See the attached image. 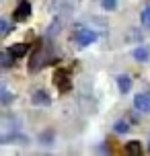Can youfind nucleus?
Here are the masks:
<instances>
[{
    "label": "nucleus",
    "mask_w": 150,
    "mask_h": 156,
    "mask_svg": "<svg viewBox=\"0 0 150 156\" xmlns=\"http://www.w3.org/2000/svg\"><path fill=\"white\" fill-rule=\"evenodd\" d=\"M54 84L58 86L60 93H68L72 88V80H70V72L68 70H58L54 74Z\"/></svg>",
    "instance_id": "1"
},
{
    "label": "nucleus",
    "mask_w": 150,
    "mask_h": 156,
    "mask_svg": "<svg viewBox=\"0 0 150 156\" xmlns=\"http://www.w3.org/2000/svg\"><path fill=\"white\" fill-rule=\"evenodd\" d=\"M97 41V33L93 29H78L76 31V43L78 47H87L91 43H95Z\"/></svg>",
    "instance_id": "2"
},
{
    "label": "nucleus",
    "mask_w": 150,
    "mask_h": 156,
    "mask_svg": "<svg viewBox=\"0 0 150 156\" xmlns=\"http://www.w3.org/2000/svg\"><path fill=\"white\" fill-rule=\"evenodd\" d=\"M43 64H49L48 62V55L43 54V49H41V47H37V49L33 51L31 60H29V70H31V72H37Z\"/></svg>",
    "instance_id": "3"
},
{
    "label": "nucleus",
    "mask_w": 150,
    "mask_h": 156,
    "mask_svg": "<svg viewBox=\"0 0 150 156\" xmlns=\"http://www.w3.org/2000/svg\"><path fill=\"white\" fill-rule=\"evenodd\" d=\"M31 16V2H27V0H21L15 8V21L16 23H23Z\"/></svg>",
    "instance_id": "4"
},
{
    "label": "nucleus",
    "mask_w": 150,
    "mask_h": 156,
    "mask_svg": "<svg viewBox=\"0 0 150 156\" xmlns=\"http://www.w3.org/2000/svg\"><path fill=\"white\" fill-rule=\"evenodd\" d=\"M134 107L140 113H150V93H140L134 97Z\"/></svg>",
    "instance_id": "5"
},
{
    "label": "nucleus",
    "mask_w": 150,
    "mask_h": 156,
    "mask_svg": "<svg viewBox=\"0 0 150 156\" xmlns=\"http://www.w3.org/2000/svg\"><path fill=\"white\" fill-rule=\"evenodd\" d=\"M29 138L27 136H21V133H6V136H0V146L2 144H27Z\"/></svg>",
    "instance_id": "6"
},
{
    "label": "nucleus",
    "mask_w": 150,
    "mask_h": 156,
    "mask_svg": "<svg viewBox=\"0 0 150 156\" xmlns=\"http://www.w3.org/2000/svg\"><path fill=\"white\" fill-rule=\"evenodd\" d=\"M31 101L33 105H39V107H48L49 103H52V99H49V94L43 90V88H39V90H35V93L31 94Z\"/></svg>",
    "instance_id": "7"
},
{
    "label": "nucleus",
    "mask_w": 150,
    "mask_h": 156,
    "mask_svg": "<svg viewBox=\"0 0 150 156\" xmlns=\"http://www.w3.org/2000/svg\"><path fill=\"white\" fill-rule=\"evenodd\" d=\"M117 86H119V93H121V94H127V93H130V88H132V78L126 76V74L117 76Z\"/></svg>",
    "instance_id": "8"
},
{
    "label": "nucleus",
    "mask_w": 150,
    "mask_h": 156,
    "mask_svg": "<svg viewBox=\"0 0 150 156\" xmlns=\"http://www.w3.org/2000/svg\"><path fill=\"white\" fill-rule=\"evenodd\" d=\"M8 51L15 55V58H23V55H27V51H29V45H27V43H15V45L8 47Z\"/></svg>",
    "instance_id": "9"
},
{
    "label": "nucleus",
    "mask_w": 150,
    "mask_h": 156,
    "mask_svg": "<svg viewBox=\"0 0 150 156\" xmlns=\"http://www.w3.org/2000/svg\"><path fill=\"white\" fill-rule=\"evenodd\" d=\"M134 58L138 60V62H148V58H150V49L146 45H140V47H136L134 49Z\"/></svg>",
    "instance_id": "10"
},
{
    "label": "nucleus",
    "mask_w": 150,
    "mask_h": 156,
    "mask_svg": "<svg viewBox=\"0 0 150 156\" xmlns=\"http://www.w3.org/2000/svg\"><path fill=\"white\" fill-rule=\"evenodd\" d=\"M126 152H127V154H132V156H140V154H142V144H140L138 140L127 142V144H126Z\"/></svg>",
    "instance_id": "11"
},
{
    "label": "nucleus",
    "mask_w": 150,
    "mask_h": 156,
    "mask_svg": "<svg viewBox=\"0 0 150 156\" xmlns=\"http://www.w3.org/2000/svg\"><path fill=\"white\" fill-rule=\"evenodd\" d=\"M15 55L10 54V51H0V66H2V68H10V66H12V64H15Z\"/></svg>",
    "instance_id": "12"
},
{
    "label": "nucleus",
    "mask_w": 150,
    "mask_h": 156,
    "mask_svg": "<svg viewBox=\"0 0 150 156\" xmlns=\"http://www.w3.org/2000/svg\"><path fill=\"white\" fill-rule=\"evenodd\" d=\"M113 129H115V133H127V132H130V123L123 121V119H119V121H115Z\"/></svg>",
    "instance_id": "13"
},
{
    "label": "nucleus",
    "mask_w": 150,
    "mask_h": 156,
    "mask_svg": "<svg viewBox=\"0 0 150 156\" xmlns=\"http://www.w3.org/2000/svg\"><path fill=\"white\" fill-rule=\"evenodd\" d=\"M39 142L43 146H52V144H54V132H52V129H49V132H43L39 136Z\"/></svg>",
    "instance_id": "14"
},
{
    "label": "nucleus",
    "mask_w": 150,
    "mask_h": 156,
    "mask_svg": "<svg viewBox=\"0 0 150 156\" xmlns=\"http://www.w3.org/2000/svg\"><path fill=\"white\" fill-rule=\"evenodd\" d=\"M140 23H142V27H146V29L150 27V4L142 10V15H140Z\"/></svg>",
    "instance_id": "15"
},
{
    "label": "nucleus",
    "mask_w": 150,
    "mask_h": 156,
    "mask_svg": "<svg viewBox=\"0 0 150 156\" xmlns=\"http://www.w3.org/2000/svg\"><path fill=\"white\" fill-rule=\"evenodd\" d=\"M12 31V27L4 21V19H0V37H4V35H8V33Z\"/></svg>",
    "instance_id": "16"
},
{
    "label": "nucleus",
    "mask_w": 150,
    "mask_h": 156,
    "mask_svg": "<svg viewBox=\"0 0 150 156\" xmlns=\"http://www.w3.org/2000/svg\"><path fill=\"white\" fill-rule=\"evenodd\" d=\"M101 6L105 10H113V8L117 6V0H101Z\"/></svg>",
    "instance_id": "17"
},
{
    "label": "nucleus",
    "mask_w": 150,
    "mask_h": 156,
    "mask_svg": "<svg viewBox=\"0 0 150 156\" xmlns=\"http://www.w3.org/2000/svg\"><path fill=\"white\" fill-rule=\"evenodd\" d=\"M58 25H60V21H54V23L49 25V31H48V35H55V33H58Z\"/></svg>",
    "instance_id": "18"
},
{
    "label": "nucleus",
    "mask_w": 150,
    "mask_h": 156,
    "mask_svg": "<svg viewBox=\"0 0 150 156\" xmlns=\"http://www.w3.org/2000/svg\"><path fill=\"white\" fill-rule=\"evenodd\" d=\"M4 93H6V86L0 82V99H2V94H4Z\"/></svg>",
    "instance_id": "19"
}]
</instances>
